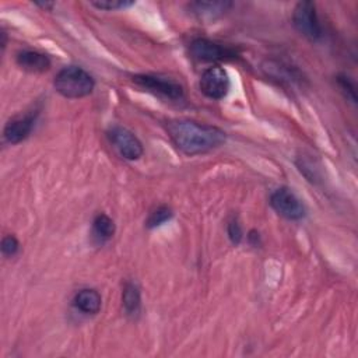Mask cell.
I'll return each instance as SVG.
<instances>
[{
    "label": "cell",
    "instance_id": "1",
    "mask_svg": "<svg viewBox=\"0 0 358 358\" xmlns=\"http://www.w3.org/2000/svg\"><path fill=\"white\" fill-rule=\"evenodd\" d=\"M166 131L176 148L190 157L210 152L227 140L225 131L220 127L189 119L169 120Z\"/></svg>",
    "mask_w": 358,
    "mask_h": 358
},
{
    "label": "cell",
    "instance_id": "2",
    "mask_svg": "<svg viewBox=\"0 0 358 358\" xmlns=\"http://www.w3.org/2000/svg\"><path fill=\"white\" fill-rule=\"evenodd\" d=\"M55 90L64 98L78 99L94 91L95 81L92 76L80 66H66L53 80Z\"/></svg>",
    "mask_w": 358,
    "mask_h": 358
},
{
    "label": "cell",
    "instance_id": "3",
    "mask_svg": "<svg viewBox=\"0 0 358 358\" xmlns=\"http://www.w3.org/2000/svg\"><path fill=\"white\" fill-rule=\"evenodd\" d=\"M131 80L143 90L164 96L166 99L179 101L185 95L183 87L171 77H164L158 74H134Z\"/></svg>",
    "mask_w": 358,
    "mask_h": 358
},
{
    "label": "cell",
    "instance_id": "4",
    "mask_svg": "<svg viewBox=\"0 0 358 358\" xmlns=\"http://www.w3.org/2000/svg\"><path fill=\"white\" fill-rule=\"evenodd\" d=\"M292 24L295 29L312 42H317L322 35V27L317 20L316 7L312 1H299L292 11Z\"/></svg>",
    "mask_w": 358,
    "mask_h": 358
},
{
    "label": "cell",
    "instance_id": "5",
    "mask_svg": "<svg viewBox=\"0 0 358 358\" xmlns=\"http://www.w3.org/2000/svg\"><path fill=\"white\" fill-rule=\"evenodd\" d=\"M270 206L278 215L289 221L302 220L306 214L303 203L296 197V194L291 189L285 186L275 189L270 194Z\"/></svg>",
    "mask_w": 358,
    "mask_h": 358
},
{
    "label": "cell",
    "instance_id": "6",
    "mask_svg": "<svg viewBox=\"0 0 358 358\" xmlns=\"http://www.w3.org/2000/svg\"><path fill=\"white\" fill-rule=\"evenodd\" d=\"M189 55L197 62L215 63L236 56V52L228 46H222L207 38H194L189 43Z\"/></svg>",
    "mask_w": 358,
    "mask_h": 358
},
{
    "label": "cell",
    "instance_id": "7",
    "mask_svg": "<svg viewBox=\"0 0 358 358\" xmlns=\"http://www.w3.org/2000/svg\"><path fill=\"white\" fill-rule=\"evenodd\" d=\"M108 138L124 159L136 161L144 154L141 141L133 131L123 126H112L108 130Z\"/></svg>",
    "mask_w": 358,
    "mask_h": 358
},
{
    "label": "cell",
    "instance_id": "8",
    "mask_svg": "<svg viewBox=\"0 0 358 358\" xmlns=\"http://www.w3.org/2000/svg\"><path fill=\"white\" fill-rule=\"evenodd\" d=\"M200 91L210 99H222L227 96L231 81L228 73L220 66L207 67L200 76Z\"/></svg>",
    "mask_w": 358,
    "mask_h": 358
},
{
    "label": "cell",
    "instance_id": "9",
    "mask_svg": "<svg viewBox=\"0 0 358 358\" xmlns=\"http://www.w3.org/2000/svg\"><path fill=\"white\" fill-rule=\"evenodd\" d=\"M262 71L278 84L295 85L302 83V76L295 67L277 59H266L262 63Z\"/></svg>",
    "mask_w": 358,
    "mask_h": 358
},
{
    "label": "cell",
    "instance_id": "10",
    "mask_svg": "<svg viewBox=\"0 0 358 358\" xmlns=\"http://www.w3.org/2000/svg\"><path fill=\"white\" fill-rule=\"evenodd\" d=\"M36 113H24L11 117L4 129H3V137L8 144H18L24 141L35 126Z\"/></svg>",
    "mask_w": 358,
    "mask_h": 358
},
{
    "label": "cell",
    "instance_id": "11",
    "mask_svg": "<svg viewBox=\"0 0 358 358\" xmlns=\"http://www.w3.org/2000/svg\"><path fill=\"white\" fill-rule=\"evenodd\" d=\"M15 63L24 71L35 74L45 73L50 67V59L45 53L32 49L20 50L15 56Z\"/></svg>",
    "mask_w": 358,
    "mask_h": 358
},
{
    "label": "cell",
    "instance_id": "12",
    "mask_svg": "<svg viewBox=\"0 0 358 358\" xmlns=\"http://www.w3.org/2000/svg\"><path fill=\"white\" fill-rule=\"evenodd\" d=\"M232 7L231 1H192L189 10L201 21H214Z\"/></svg>",
    "mask_w": 358,
    "mask_h": 358
},
{
    "label": "cell",
    "instance_id": "13",
    "mask_svg": "<svg viewBox=\"0 0 358 358\" xmlns=\"http://www.w3.org/2000/svg\"><path fill=\"white\" fill-rule=\"evenodd\" d=\"M73 303L80 312L85 315H96L101 310L102 298L96 289L84 288L74 295Z\"/></svg>",
    "mask_w": 358,
    "mask_h": 358
},
{
    "label": "cell",
    "instance_id": "14",
    "mask_svg": "<svg viewBox=\"0 0 358 358\" xmlns=\"http://www.w3.org/2000/svg\"><path fill=\"white\" fill-rule=\"evenodd\" d=\"M122 303L126 315L137 316L141 308V295L140 289L134 282L127 281L122 291Z\"/></svg>",
    "mask_w": 358,
    "mask_h": 358
},
{
    "label": "cell",
    "instance_id": "15",
    "mask_svg": "<svg viewBox=\"0 0 358 358\" xmlns=\"http://www.w3.org/2000/svg\"><path fill=\"white\" fill-rule=\"evenodd\" d=\"M92 231L99 241H108L115 235L116 227L113 220L108 214L99 213L92 221Z\"/></svg>",
    "mask_w": 358,
    "mask_h": 358
},
{
    "label": "cell",
    "instance_id": "16",
    "mask_svg": "<svg viewBox=\"0 0 358 358\" xmlns=\"http://www.w3.org/2000/svg\"><path fill=\"white\" fill-rule=\"evenodd\" d=\"M172 215H173V213H172L171 207H168V206H158L157 208H154L148 214V217L145 220V227L150 228V229L157 228V227L165 224L166 221H169L172 218Z\"/></svg>",
    "mask_w": 358,
    "mask_h": 358
},
{
    "label": "cell",
    "instance_id": "17",
    "mask_svg": "<svg viewBox=\"0 0 358 358\" xmlns=\"http://www.w3.org/2000/svg\"><path fill=\"white\" fill-rule=\"evenodd\" d=\"M133 4L134 1H129V0H92L91 1V6L96 7L98 10H106V11L127 8Z\"/></svg>",
    "mask_w": 358,
    "mask_h": 358
},
{
    "label": "cell",
    "instance_id": "18",
    "mask_svg": "<svg viewBox=\"0 0 358 358\" xmlns=\"http://www.w3.org/2000/svg\"><path fill=\"white\" fill-rule=\"evenodd\" d=\"M337 84L341 90V92L344 94V96L347 99H350L352 103L357 102V94H355V85L354 83L350 80V77L344 76V74H340L337 76Z\"/></svg>",
    "mask_w": 358,
    "mask_h": 358
},
{
    "label": "cell",
    "instance_id": "19",
    "mask_svg": "<svg viewBox=\"0 0 358 358\" xmlns=\"http://www.w3.org/2000/svg\"><path fill=\"white\" fill-rule=\"evenodd\" d=\"M1 253L6 256V257H13L18 253L20 250V242L18 239L14 236V235H6L3 239H1Z\"/></svg>",
    "mask_w": 358,
    "mask_h": 358
},
{
    "label": "cell",
    "instance_id": "20",
    "mask_svg": "<svg viewBox=\"0 0 358 358\" xmlns=\"http://www.w3.org/2000/svg\"><path fill=\"white\" fill-rule=\"evenodd\" d=\"M227 234H228V238L229 241L234 243V245H239L242 238H243V232H242V227L239 224V221L236 220V217H232L228 224H227Z\"/></svg>",
    "mask_w": 358,
    "mask_h": 358
},
{
    "label": "cell",
    "instance_id": "21",
    "mask_svg": "<svg viewBox=\"0 0 358 358\" xmlns=\"http://www.w3.org/2000/svg\"><path fill=\"white\" fill-rule=\"evenodd\" d=\"M248 239H249V242H250L253 246L260 245V236H259V232H257V231H255V229H252V231L249 232Z\"/></svg>",
    "mask_w": 358,
    "mask_h": 358
},
{
    "label": "cell",
    "instance_id": "22",
    "mask_svg": "<svg viewBox=\"0 0 358 358\" xmlns=\"http://www.w3.org/2000/svg\"><path fill=\"white\" fill-rule=\"evenodd\" d=\"M35 6L46 10V11H50L53 7H55V3L53 1H36Z\"/></svg>",
    "mask_w": 358,
    "mask_h": 358
}]
</instances>
